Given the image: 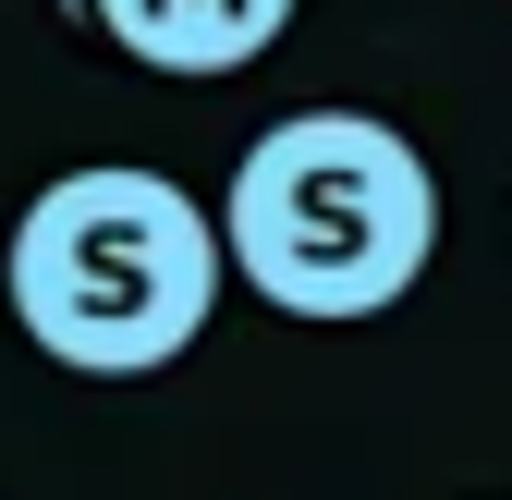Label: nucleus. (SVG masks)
Masks as SVG:
<instances>
[{
	"label": "nucleus",
	"mask_w": 512,
	"mask_h": 500,
	"mask_svg": "<svg viewBox=\"0 0 512 500\" xmlns=\"http://www.w3.org/2000/svg\"><path fill=\"white\" fill-rule=\"evenodd\" d=\"M208 232L256 305H281L305 330H366L439 257V183L415 135H391L378 110H293L244 147Z\"/></svg>",
	"instance_id": "1"
},
{
	"label": "nucleus",
	"mask_w": 512,
	"mask_h": 500,
	"mask_svg": "<svg viewBox=\"0 0 512 500\" xmlns=\"http://www.w3.org/2000/svg\"><path fill=\"white\" fill-rule=\"evenodd\" d=\"M220 232L171 171L135 159H86L25 196L13 244H0V293L13 330L74 366V379H159L196 354V330L220 318Z\"/></svg>",
	"instance_id": "2"
},
{
	"label": "nucleus",
	"mask_w": 512,
	"mask_h": 500,
	"mask_svg": "<svg viewBox=\"0 0 512 500\" xmlns=\"http://www.w3.org/2000/svg\"><path fill=\"white\" fill-rule=\"evenodd\" d=\"M86 25L122 49V61H147V74H244V61H269L281 25H293V0H86Z\"/></svg>",
	"instance_id": "3"
},
{
	"label": "nucleus",
	"mask_w": 512,
	"mask_h": 500,
	"mask_svg": "<svg viewBox=\"0 0 512 500\" xmlns=\"http://www.w3.org/2000/svg\"><path fill=\"white\" fill-rule=\"evenodd\" d=\"M61 13H86V0H61Z\"/></svg>",
	"instance_id": "4"
}]
</instances>
